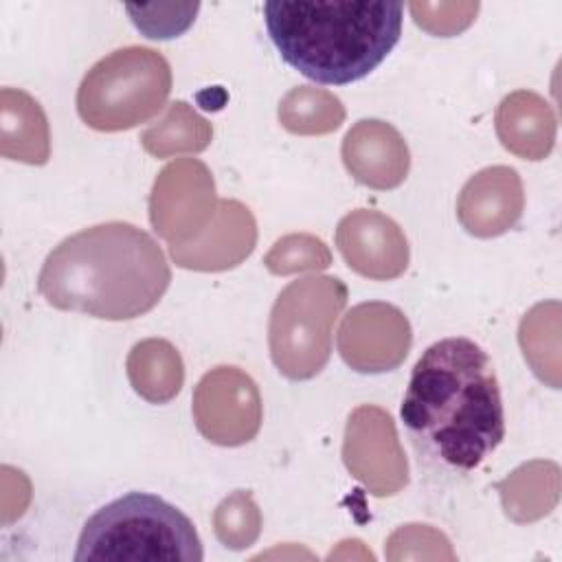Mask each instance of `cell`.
Masks as SVG:
<instances>
[{
    "mask_svg": "<svg viewBox=\"0 0 562 562\" xmlns=\"http://www.w3.org/2000/svg\"><path fill=\"white\" fill-rule=\"evenodd\" d=\"M316 279L288 285L272 310L270 349L279 371L294 380L316 375L329 358V331L338 312L347 301V288L340 279H331L323 299L314 305Z\"/></svg>",
    "mask_w": 562,
    "mask_h": 562,
    "instance_id": "obj_6",
    "label": "cell"
},
{
    "mask_svg": "<svg viewBox=\"0 0 562 562\" xmlns=\"http://www.w3.org/2000/svg\"><path fill=\"white\" fill-rule=\"evenodd\" d=\"M202 562L193 522L156 494L130 492L83 525L75 562Z\"/></svg>",
    "mask_w": 562,
    "mask_h": 562,
    "instance_id": "obj_4",
    "label": "cell"
},
{
    "mask_svg": "<svg viewBox=\"0 0 562 562\" xmlns=\"http://www.w3.org/2000/svg\"><path fill=\"white\" fill-rule=\"evenodd\" d=\"M400 415L419 465L443 474L476 470L505 439L487 351L463 336L432 342L413 367Z\"/></svg>",
    "mask_w": 562,
    "mask_h": 562,
    "instance_id": "obj_1",
    "label": "cell"
},
{
    "mask_svg": "<svg viewBox=\"0 0 562 562\" xmlns=\"http://www.w3.org/2000/svg\"><path fill=\"white\" fill-rule=\"evenodd\" d=\"M404 4L362 2H263V22L281 59L325 86H347L371 75L402 35Z\"/></svg>",
    "mask_w": 562,
    "mask_h": 562,
    "instance_id": "obj_3",
    "label": "cell"
},
{
    "mask_svg": "<svg viewBox=\"0 0 562 562\" xmlns=\"http://www.w3.org/2000/svg\"><path fill=\"white\" fill-rule=\"evenodd\" d=\"M200 4H125L134 26L151 40H171L184 33L198 13Z\"/></svg>",
    "mask_w": 562,
    "mask_h": 562,
    "instance_id": "obj_7",
    "label": "cell"
},
{
    "mask_svg": "<svg viewBox=\"0 0 562 562\" xmlns=\"http://www.w3.org/2000/svg\"><path fill=\"white\" fill-rule=\"evenodd\" d=\"M169 281V263L149 233L105 222L59 241L42 266L37 290L57 310L132 321L158 305Z\"/></svg>",
    "mask_w": 562,
    "mask_h": 562,
    "instance_id": "obj_2",
    "label": "cell"
},
{
    "mask_svg": "<svg viewBox=\"0 0 562 562\" xmlns=\"http://www.w3.org/2000/svg\"><path fill=\"white\" fill-rule=\"evenodd\" d=\"M169 90L167 59L154 48L127 46L90 68L77 92V112L99 132L130 130L158 114Z\"/></svg>",
    "mask_w": 562,
    "mask_h": 562,
    "instance_id": "obj_5",
    "label": "cell"
}]
</instances>
